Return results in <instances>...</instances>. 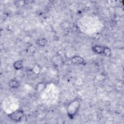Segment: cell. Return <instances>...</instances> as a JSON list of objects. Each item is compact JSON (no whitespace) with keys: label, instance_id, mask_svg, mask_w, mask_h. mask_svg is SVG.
I'll return each mask as SVG.
<instances>
[{"label":"cell","instance_id":"obj_1","mask_svg":"<svg viewBox=\"0 0 124 124\" xmlns=\"http://www.w3.org/2000/svg\"><path fill=\"white\" fill-rule=\"evenodd\" d=\"M80 107V102L78 99L71 101L68 105L67 110L69 118L72 119L77 114Z\"/></svg>","mask_w":124,"mask_h":124},{"label":"cell","instance_id":"obj_2","mask_svg":"<svg viewBox=\"0 0 124 124\" xmlns=\"http://www.w3.org/2000/svg\"><path fill=\"white\" fill-rule=\"evenodd\" d=\"M24 111L22 109H17L12 113H10L8 116L9 117L14 121L19 122L23 117Z\"/></svg>","mask_w":124,"mask_h":124},{"label":"cell","instance_id":"obj_3","mask_svg":"<svg viewBox=\"0 0 124 124\" xmlns=\"http://www.w3.org/2000/svg\"><path fill=\"white\" fill-rule=\"evenodd\" d=\"M71 61L73 63L76 65H82L84 63V59L79 55L73 56L71 59Z\"/></svg>","mask_w":124,"mask_h":124},{"label":"cell","instance_id":"obj_4","mask_svg":"<svg viewBox=\"0 0 124 124\" xmlns=\"http://www.w3.org/2000/svg\"><path fill=\"white\" fill-rule=\"evenodd\" d=\"M8 85L11 88L16 89L18 88L19 86V83L17 80L15 79H12L9 80L8 82Z\"/></svg>","mask_w":124,"mask_h":124},{"label":"cell","instance_id":"obj_5","mask_svg":"<svg viewBox=\"0 0 124 124\" xmlns=\"http://www.w3.org/2000/svg\"><path fill=\"white\" fill-rule=\"evenodd\" d=\"M46 87V84L44 82H41L38 83L35 86V89L37 93H41L42 92Z\"/></svg>","mask_w":124,"mask_h":124},{"label":"cell","instance_id":"obj_6","mask_svg":"<svg viewBox=\"0 0 124 124\" xmlns=\"http://www.w3.org/2000/svg\"><path fill=\"white\" fill-rule=\"evenodd\" d=\"M104 46H102L100 45H94L92 47V50L95 53L97 54H103Z\"/></svg>","mask_w":124,"mask_h":124},{"label":"cell","instance_id":"obj_7","mask_svg":"<svg viewBox=\"0 0 124 124\" xmlns=\"http://www.w3.org/2000/svg\"><path fill=\"white\" fill-rule=\"evenodd\" d=\"M47 43V40L45 38H38L36 41V44L40 47H44Z\"/></svg>","mask_w":124,"mask_h":124},{"label":"cell","instance_id":"obj_8","mask_svg":"<svg viewBox=\"0 0 124 124\" xmlns=\"http://www.w3.org/2000/svg\"><path fill=\"white\" fill-rule=\"evenodd\" d=\"M14 68L17 70H20L22 68L23 66V62L22 60H17L14 62L13 64Z\"/></svg>","mask_w":124,"mask_h":124},{"label":"cell","instance_id":"obj_9","mask_svg":"<svg viewBox=\"0 0 124 124\" xmlns=\"http://www.w3.org/2000/svg\"><path fill=\"white\" fill-rule=\"evenodd\" d=\"M103 54L107 57H110L111 55V50L110 48L108 46H104Z\"/></svg>","mask_w":124,"mask_h":124},{"label":"cell","instance_id":"obj_10","mask_svg":"<svg viewBox=\"0 0 124 124\" xmlns=\"http://www.w3.org/2000/svg\"><path fill=\"white\" fill-rule=\"evenodd\" d=\"M114 47L116 48L120 49L121 47L123 48L124 46V43L122 41H116L114 42L113 44Z\"/></svg>","mask_w":124,"mask_h":124},{"label":"cell","instance_id":"obj_11","mask_svg":"<svg viewBox=\"0 0 124 124\" xmlns=\"http://www.w3.org/2000/svg\"><path fill=\"white\" fill-rule=\"evenodd\" d=\"M41 70V68L39 65H35L32 68V71L35 74H39Z\"/></svg>","mask_w":124,"mask_h":124}]
</instances>
